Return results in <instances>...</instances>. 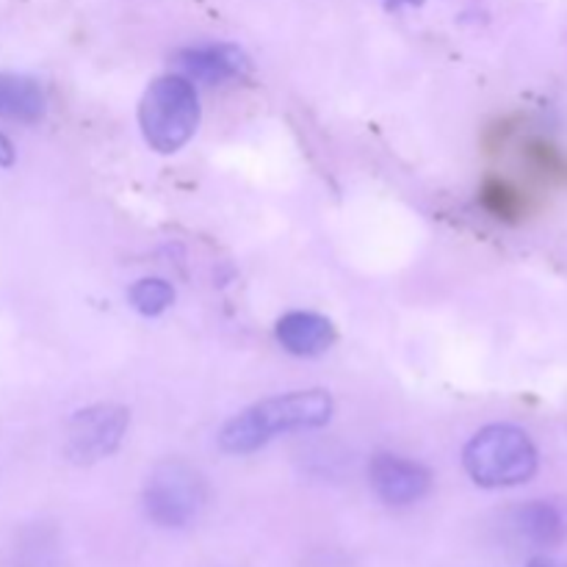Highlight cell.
<instances>
[{"instance_id":"cell-1","label":"cell","mask_w":567,"mask_h":567,"mask_svg":"<svg viewBox=\"0 0 567 567\" xmlns=\"http://www.w3.org/2000/svg\"><path fill=\"white\" fill-rule=\"evenodd\" d=\"M332 413L336 402L321 388L277 393L233 415L221 426L219 446L227 454H252L282 435L321 430L330 424Z\"/></svg>"},{"instance_id":"cell-2","label":"cell","mask_w":567,"mask_h":567,"mask_svg":"<svg viewBox=\"0 0 567 567\" xmlns=\"http://www.w3.org/2000/svg\"><path fill=\"white\" fill-rule=\"evenodd\" d=\"M463 468L485 491L520 487L540 468V452L520 426L491 424L465 443Z\"/></svg>"},{"instance_id":"cell-3","label":"cell","mask_w":567,"mask_h":567,"mask_svg":"<svg viewBox=\"0 0 567 567\" xmlns=\"http://www.w3.org/2000/svg\"><path fill=\"white\" fill-rule=\"evenodd\" d=\"M199 94L181 72L161 75L144 89L138 103V127L150 150L172 155L186 147L199 127Z\"/></svg>"},{"instance_id":"cell-4","label":"cell","mask_w":567,"mask_h":567,"mask_svg":"<svg viewBox=\"0 0 567 567\" xmlns=\"http://www.w3.org/2000/svg\"><path fill=\"white\" fill-rule=\"evenodd\" d=\"M208 504V485L194 465L183 460H164L150 471L142 491V507L153 524L164 529H183L199 518Z\"/></svg>"},{"instance_id":"cell-5","label":"cell","mask_w":567,"mask_h":567,"mask_svg":"<svg viewBox=\"0 0 567 567\" xmlns=\"http://www.w3.org/2000/svg\"><path fill=\"white\" fill-rule=\"evenodd\" d=\"M131 426L127 408L114 402H100L78 410L66 424V457L75 465H94L111 457L122 446Z\"/></svg>"},{"instance_id":"cell-6","label":"cell","mask_w":567,"mask_h":567,"mask_svg":"<svg viewBox=\"0 0 567 567\" xmlns=\"http://www.w3.org/2000/svg\"><path fill=\"white\" fill-rule=\"evenodd\" d=\"M371 491L377 493L388 507H410L421 502L432 487V471L419 460L402 457V454L382 452L371 457L369 465Z\"/></svg>"},{"instance_id":"cell-7","label":"cell","mask_w":567,"mask_h":567,"mask_svg":"<svg viewBox=\"0 0 567 567\" xmlns=\"http://www.w3.org/2000/svg\"><path fill=\"white\" fill-rule=\"evenodd\" d=\"M175 64L181 75L197 83H225L241 81L252 72V61L241 48L227 42L194 44V48L177 50Z\"/></svg>"},{"instance_id":"cell-8","label":"cell","mask_w":567,"mask_h":567,"mask_svg":"<svg viewBox=\"0 0 567 567\" xmlns=\"http://www.w3.org/2000/svg\"><path fill=\"white\" fill-rule=\"evenodd\" d=\"M520 540L537 548L563 546L567 540V502L565 498H535L524 502L509 515Z\"/></svg>"},{"instance_id":"cell-9","label":"cell","mask_w":567,"mask_h":567,"mask_svg":"<svg viewBox=\"0 0 567 567\" xmlns=\"http://www.w3.org/2000/svg\"><path fill=\"white\" fill-rule=\"evenodd\" d=\"M275 336L293 358H316L336 343V324L313 310H291L277 321Z\"/></svg>"},{"instance_id":"cell-10","label":"cell","mask_w":567,"mask_h":567,"mask_svg":"<svg viewBox=\"0 0 567 567\" xmlns=\"http://www.w3.org/2000/svg\"><path fill=\"white\" fill-rule=\"evenodd\" d=\"M48 114V97L37 78L0 72V120L37 125Z\"/></svg>"},{"instance_id":"cell-11","label":"cell","mask_w":567,"mask_h":567,"mask_svg":"<svg viewBox=\"0 0 567 567\" xmlns=\"http://www.w3.org/2000/svg\"><path fill=\"white\" fill-rule=\"evenodd\" d=\"M480 203L493 219L518 221L526 214V199L518 188L504 177H487L480 188Z\"/></svg>"},{"instance_id":"cell-12","label":"cell","mask_w":567,"mask_h":567,"mask_svg":"<svg viewBox=\"0 0 567 567\" xmlns=\"http://www.w3.org/2000/svg\"><path fill=\"white\" fill-rule=\"evenodd\" d=\"M127 302L136 313L161 316L175 302V288H172V282L161 280V277H144V280H136L131 286Z\"/></svg>"},{"instance_id":"cell-13","label":"cell","mask_w":567,"mask_h":567,"mask_svg":"<svg viewBox=\"0 0 567 567\" xmlns=\"http://www.w3.org/2000/svg\"><path fill=\"white\" fill-rule=\"evenodd\" d=\"M526 155H529L532 166H535L540 175L554 177V181H559V177H567V158L563 153H559L557 147H554V144L532 142L529 150H526Z\"/></svg>"},{"instance_id":"cell-14","label":"cell","mask_w":567,"mask_h":567,"mask_svg":"<svg viewBox=\"0 0 567 567\" xmlns=\"http://www.w3.org/2000/svg\"><path fill=\"white\" fill-rule=\"evenodd\" d=\"M0 166H3V169L14 166V144H11L3 133H0Z\"/></svg>"},{"instance_id":"cell-15","label":"cell","mask_w":567,"mask_h":567,"mask_svg":"<svg viewBox=\"0 0 567 567\" xmlns=\"http://www.w3.org/2000/svg\"><path fill=\"white\" fill-rule=\"evenodd\" d=\"M526 567H567V563H559V559L551 557H535Z\"/></svg>"}]
</instances>
